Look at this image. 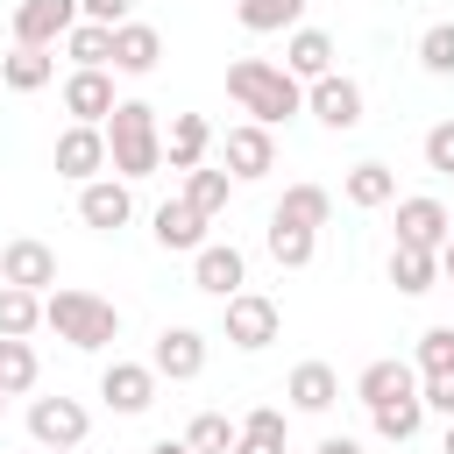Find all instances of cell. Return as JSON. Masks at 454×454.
Segmentation results:
<instances>
[{"mask_svg": "<svg viewBox=\"0 0 454 454\" xmlns=\"http://www.w3.org/2000/svg\"><path fill=\"white\" fill-rule=\"evenodd\" d=\"M227 99H234L255 128H284L291 114H305V85H298L284 64H270V57H234V64H227Z\"/></svg>", "mask_w": 454, "mask_h": 454, "instance_id": "obj_1", "label": "cell"}, {"mask_svg": "<svg viewBox=\"0 0 454 454\" xmlns=\"http://www.w3.org/2000/svg\"><path fill=\"white\" fill-rule=\"evenodd\" d=\"M106 170H114L121 184L163 170V121H156L149 99H121V106L106 114Z\"/></svg>", "mask_w": 454, "mask_h": 454, "instance_id": "obj_2", "label": "cell"}, {"mask_svg": "<svg viewBox=\"0 0 454 454\" xmlns=\"http://www.w3.org/2000/svg\"><path fill=\"white\" fill-rule=\"evenodd\" d=\"M43 326L64 340V348H106V340H121V312L99 298V291H78V284H57L50 298H43Z\"/></svg>", "mask_w": 454, "mask_h": 454, "instance_id": "obj_3", "label": "cell"}, {"mask_svg": "<svg viewBox=\"0 0 454 454\" xmlns=\"http://www.w3.org/2000/svg\"><path fill=\"white\" fill-rule=\"evenodd\" d=\"M277 333H284L277 298H262V291H234V298H227V340H234L241 355H262Z\"/></svg>", "mask_w": 454, "mask_h": 454, "instance_id": "obj_4", "label": "cell"}, {"mask_svg": "<svg viewBox=\"0 0 454 454\" xmlns=\"http://www.w3.org/2000/svg\"><path fill=\"white\" fill-rule=\"evenodd\" d=\"M305 114H312L319 128H333V135H355V128H362V85L340 78V71H326V78L305 85Z\"/></svg>", "mask_w": 454, "mask_h": 454, "instance_id": "obj_5", "label": "cell"}, {"mask_svg": "<svg viewBox=\"0 0 454 454\" xmlns=\"http://www.w3.org/2000/svg\"><path fill=\"white\" fill-rule=\"evenodd\" d=\"M92 433V411L78 397H28V440L35 447H78Z\"/></svg>", "mask_w": 454, "mask_h": 454, "instance_id": "obj_6", "label": "cell"}, {"mask_svg": "<svg viewBox=\"0 0 454 454\" xmlns=\"http://www.w3.org/2000/svg\"><path fill=\"white\" fill-rule=\"evenodd\" d=\"M192 284L206 291V298H234V291H248V255L234 248V241H206L199 255H192Z\"/></svg>", "mask_w": 454, "mask_h": 454, "instance_id": "obj_7", "label": "cell"}, {"mask_svg": "<svg viewBox=\"0 0 454 454\" xmlns=\"http://www.w3.org/2000/svg\"><path fill=\"white\" fill-rule=\"evenodd\" d=\"M78 28V0H21L14 7V43L21 50H50Z\"/></svg>", "mask_w": 454, "mask_h": 454, "instance_id": "obj_8", "label": "cell"}, {"mask_svg": "<svg viewBox=\"0 0 454 454\" xmlns=\"http://www.w3.org/2000/svg\"><path fill=\"white\" fill-rule=\"evenodd\" d=\"M0 284L50 298V291H57V248H43V241H7V248H0Z\"/></svg>", "mask_w": 454, "mask_h": 454, "instance_id": "obj_9", "label": "cell"}, {"mask_svg": "<svg viewBox=\"0 0 454 454\" xmlns=\"http://www.w3.org/2000/svg\"><path fill=\"white\" fill-rule=\"evenodd\" d=\"M149 369H156V383H163V376H170V383H192V376L206 369V333H199V326H163L156 348H149Z\"/></svg>", "mask_w": 454, "mask_h": 454, "instance_id": "obj_10", "label": "cell"}, {"mask_svg": "<svg viewBox=\"0 0 454 454\" xmlns=\"http://www.w3.org/2000/svg\"><path fill=\"white\" fill-rule=\"evenodd\" d=\"M99 397H106V411L135 419V411L156 404V369H149V362H106V369H99Z\"/></svg>", "mask_w": 454, "mask_h": 454, "instance_id": "obj_11", "label": "cell"}, {"mask_svg": "<svg viewBox=\"0 0 454 454\" xmlns=\"http://www.w3.org/2000/svg\"><path fill=\"white\" fill-rule=\"evenodd\" d=\"M106 170V128H64L57 135V177H71V184H92Z\"/></svg>", "mask_w": 454, "mask_h": 454, "instance_id": "obj_12", "label": "cell"}, {"mask_svg": "<svg viewBox=\"0 0 454 454\" xmlns=\"http://www.w3.org/2000/svg\"><path fill=\"white\" fill-rule=\"evenodd\" d=\"M270 170H277V142H270V128H255V121L227 128V177H234V184H255V177H270Z\"/></svg>", "mask_w": 454, "mask_h": 454, "instance_id": "obj_13", "label": "cell"}, {"mask_svg": "<svg viewBox=\"0 0 454 454\" xmlns=\"http://www.w3.org/2000/svg\"><path fill=\"white\" fill-rule=\"evenodd\" d=\"M78 220L99 227V234H114V227L135 220V192L121 177H92V184H78Z\"/></svg>", "mask_w": 454, "mask_h": 454, "instance_id": "obj_14", "label": "cell"}, {"mask_svg": "<svg viewBox=\"0 0 454 454\" xmlns=\"http://www.w3.org/2000/svg\"><path fill=\"white\" fill-rule=\"evenodd\" d=\"M114 106H121V99H114V78H106V71H71V78H64V114H71L78 128H106Z\"/></svg>", "mask_w": 454, "mask_h": 454, "instance_id": "obj_15", "label": "cell"}, {"mask_svg": "<svg viewBox=\"0 0 454 454\" xmlns=\"http://www.w3.org/2000/svg\"><path fill=\"white\" fill-rule=\"evenodd\" d=\"M447 234H454V213H447L440 199H397V241H404V248H433V255H440Z\"/></svg>", "mask_w": 454, "mask_h": 454, "instance_id": "obj_16", "label": "cell"}, {"mask_svg": "<svg viewBox=\"0 0 454 454\" xmlns=\"http://www.w3.org/2000/svg\"><path fill=\"white\" fill-rule=\"evenodd\" d=\"M156 64H163V35L149 21H121L114 28V71L121 78H149Z\"/></svg>", "mask_w": 454, "mask_h": 454, "instance_id": "obj_17", "label": "cell"}, {"mask_svg": "<svg viewBox=\"0 0 454 454\" xmlns=\"http://www.w3.org/2000/svg\"><path fill=\"white\" fill-rule=\"evenodd\" d=\"M206 149H213V121H206V114H170V128H163V163H170V170H199Z\"/></svg>", "mask_w": 454, "mask_h": 454, "instance_id": "obj_18", "label": "cell"}, {"mask_svg": "<svg viewBox=\"0 0 454 454\" xmlns=\"http://www.w3.org/2000/svg\"><path fill=\"white\" fill-rule=\"evenodd\" d=\"M355 397L376 411V404H390V397H419V369L411 362H397V355H383V362H369L362 376H355Z\"/></svg>", "mask_w": 454, "mask_h": 454, "instance_id": "obj_19", "label": "cell"}, {"mask_svg": "<svg viewBox=\"0 0 454 454\" xmlns=\"http://www.w3.org/2000/svg\"><path fill=\"white\" fill-rule=\"evenodd\" d=\"M234 454H291V419L277 404H255L241 426H234Z\"/></svg>", "mask_w": 454, "mask_h": 454, "instance_id": "obj_20", "label": "cell"}, {"mask_svg": "<svg viewBox=\"0 0 454 454\" xmlns=\"http://www.w3.org/2000/svg\"><path fill=\"white\" fill-rule=\"evenodd\" d=\"M284 71H291L298 85L326 78V71H333V35H326V28H291V43H284Z\"/></svg>", "mask_w": 454, "mask_h": 454, "instance_id": "obj_21", "label": "cell"}, {"mask_svg": "<svg viewBox=\"0 0 454 454\" xmlns=\"http://www.w3.org/2000/svg\"><path fill=\"white\" fill-rule=\"evenodd\" d=\"M149 227H156V241L177 248V255H199V248H206V213H192L184 199H163Z\"/></svg>", "mask_w": 454, "mask_h": 454, "instance_id": "obj_22", "label": "cell"}, {"mask_svg": "<svg viewBox=\"0 0 454 454\" xmlns=\"http://www.w3.org/2000/svg\"><path fill=\"white\" fill-rule=\"evenodd\" d=\"M284 397H291V411H333L340 404V376L326 362H298L291 383H284Z\"/></svg>", "mask_w": 454, "mask_h": 454, "instance_id": "obj_23", "label": "cell"}, {"mask_svg": "<svg viewBox=\"0 0 454 454\" xmlns=\"http://www.w3.org/2000/svg\"><path fill=\"white\" fill-rule=\"evenodd\" d=\"M340 199L362 206V213H376V206L397 199V170H390V163H355V170L340 177Z\"/></svg>", "mask_w": 454, "mask_h": 454, "instance_id": "obj_24", "label": "cell"}, {"mask_svg": "<svg viewBox=\"0 0 454 454\" xmlns=\"http://www.w3.org/2000/svg\"><path fill=\"white\" fill-rule=\"evenodd\" d=\"M50 78H57V57H50V50H21V43H14V50L0 57V85H7V92H43Z\"/></svg>", "mask_w": 454, "mask_h": 454, "instance_id": "obj_25", "label": "cell"}, {"mask_svg": "<svg viewBox=\"0 0 454 454\" xmlns=\"http://www.w3.org/2000/svg\"><path fill=\"white\" fill-rule=\"evenodd\" d=\"M277 220H291V227H326L333 220V192L326 184H284V199H277Z\"/></svg>", "mask_w": 454, "mask_h": 454, "instance_id": "obj_26", "label": "cell"}, {"mask_svg": "<svg viewBox=\"0 0 454 454\" xmlns=\"http://www.w3.org/2000/svg\"><path fill=\"white\" fill-rule=\"evenodd\" d=\"M390 284H397L404 298H426V291L440 284V255H433V248H404V241H397V248H390Z\"/></svg>", "mask_w": 454, "mask_h": 454, "instance_id": "obj_27", "label": "cell"}, {"mask_svg": "<svg viewBox=\"0 0 454 454\" xmlns=\"http://www.w3.org/2000/svg\"><path fill=\"white\" fill-rule=\"evenodd\" d=\"M262 248H270V262H277V270H305V262H312V248H319V234H312V227H291V220H277V213H270Z\"/></svg>", "mask_w": 454, "mask_h": 454, "instance_id": "obj_28", "label": "cell"}, {"mask_svg": "<svg viewBox=\"0 0 454 454\" xmlns=\"http://www.w3.org/2000/svg\"><path fill=\"white\" fill-rule=\"evenodd\" d=\"M227 199H234V177H227V170H206V163L184 170V206H192V213L213 220V213H227Z\"/></svg>", "mask_w": 454, "mask_h": 454, "instance_id": "obj_29", "label": "cell"}, {"mask_svg": "<svg viewBox=\"0 0 454 454\" xmlns=\"http://www.w3.org/2000/svg\"><path fill=\"white\" fill-rule=\"evenodd\" d=\"M35 326H43V298H35V291L0 284V340H28Z\"/></svg>", "mask_w": 454, "mask_h": 454, "instance_id": "obj_30", "label": "cell"}, {"mask_svg": "<svg viewBox=\"0 0 454 454\" xmlns=\"http://www.w3.org/2000/svg\"><path fill=\"white\" fill-rule=\"evenodd\" d=\"M248 35H277V28H298L305 21V0H241L234 7Z\"/></svg>", "mask_w": 454, "mask_h": 454, "instance_id": "obj_31", "label": "cell"}, {"mask_svg": "<svg viewBox=\"0 0 454 454\" xmlns=\"http://www.w3.org/2000/svg\"><path fill=\"white\" fill-rule=\"evenodd\" d=\"M369 426H376V440H397V447H404V440L426 426V404H419V397H390V404L369 411Z\"/></svg>", "mask_w": 454, "mask_h": 454, "instance_id": "obj_32", "label": "cell"}, {"mask_svg": "<svg viewBox=\"0 0 454 454\" xmlns=\"http://www.w3.org/2000/svg\"><path fill=\"white\" fill-rule=\"evenodd\" d=\"M64 50H71V64H78V71H106V64H114V28L78 21V28L64 35Z\"/></svg>", "mask_w": 454, "mask_h": 454, "instance_id": "obj_33", "label": "cell"}, {"mask_svg": "<svg viewBox=\"0 0 454 454\" xmlns=\"http://www.w3.org/2000/svg\"><path fill=\"white\" fill-rule=\"evenodd\" d=\"M35 348L28 340H0V397H21V390H35Z\"/></svg>", "mask_w": 454, "mask_h": 454, "instance_id": "obj_34", "label": "cell"}, {"mask_svg": "<svg viewBox=\"0 0 454 454\" xmlns=\"http://www.w3.org/2000/svg\"><path fill=\"white\" fill-rule=\"evenodd\" d=\"M411 369H419V376H454V326H426Z\"/></svg>", "mask_w": 454, "mask_h": 454, "instance_id": "obj_35", "label": "cell"}, {"mask_svg": "<svg viewBox=\"0 0 454 454\" xmlns=\"http://www.w3.org/2000/svg\"><path fill=\"white\" fill-rule=\"evenodd\" d=\"M184 447H192V454H234V426H227L220 411H199V419L184 426Z\"/></svg>", "mask_w": 454, "mask_h": 454, "instance_id": "obj_36", "label": "cell"}, {"mask_svg": "<svg viewBox=\"0 0 454 454\" xmlns=\"http://www.w3.org/2000/svg\"><path fill=\"white\" fill-rule=\"evenodd\" d=\"M419 64H426L433 78H454V21H433V28L419 35Z\"/></svg>", "mask_w": 454, "mask_h": 454, "instance_id": "obj_37", "label": "cell"}, {"mask_svg": "<svg viewBox=\"0 0 454 454\" xmlns=\"http://www.w3.org/2000/svg\"><path fill=\"white\" fill-rule=\"evenodd\" d=\"M419 156H426V170H433V177H454V121H440V128H426V142H419Z\"/></svg>", "mask_w": 454, "mask_h": 454, "instance_id": "obj_38", "label": "cell"}, {"mask_svg": "<svg viewBox=\"0 0 454 454\" xmlns=\"http://www.w3.org/2000/svg\"><path fill=\"white\" fill-rule=\"evenodd\" d=\"M419 404L440 411V419H454V376H419Z\"/></svg>", "mask_w": 454, "mask_h": 454, "instance_id": "obj_39", "label": "cell"}, {"mask_svg": "<svg viewBox=\"0 0 454 454\" xmlns=\"http://www.w3.org/2000/svg\"><path fill=\"white\" fill-rule=\"evenodd\" d=\"M128 7H135V0H78V21H92V28H121Z\"/></svg>", "mask_w": 454, "mask_h": 454, "instance_id": "obj_40", "label": "cell"}, {"mask_svg": "<svg viewBox=\"0 0 454 454\" xmlns=\"http://www.w3.org/2000/svg\"><path fill=\"white\" fill-rule=\"evenodd\" d=\"M312 454H362V440H348V433H326Z\"/></svg>", "mask_w": 454, "mask_h": 454, "instance_id": "obj_41", "label": "cell"}, {"mask_svg": "<svg viewBox=\"0 0 454 454\" xmlns=\"http://www.w3.org/2000/svg\"><path fill=\"white\" fill-rule=\"evenodd\" d=\"M440 277H447V284H454V234H447V241H440Z\"/></svg>", "mask_w": 454, "mask_h": 454, "instance_id": "obj_42", "label": "cell"}, {"mask_svg": "<svg viewBox=\"0 0 454 454\" xmlns=\"http://www.w3.org/2000/svg\"><path fill=\"white\" fill-rule=\"evenodd\" d=\"M149 454H192V447H184V440H156Z\"/></svg>", "mask_w": 454, "mask_h": 454, "instance_id": "obj_43", "label": "cell"}, {"mask_svg": "<svg viewBox=\"0 0 454 454\" xmlns=\"http://www.w3.org/2000/svg\"><path fill=\"white\" fill-rule=\"evenodd\" d=\"M43 454H78V447H43Z\"/></svg>", "mask_w": 454, "mask_h": 454, "instance_id": "obj_44", "label": "cell"}, {"mask_svg": "<svg viewBox=\"0 0 454 454\" xmlns=\"http://www.w3.org/2000/svg\"><path fill=\"white\" fill-rule=\"evenodd\" d=\"M447 454H454V419H447Z\"/></svg>", "mask_w": 454, "mask_h": 454, "instance_id": "obj_45", "label": "cell"}, {"mask_svg": "<svg viewBox=\"0 0 454 454\" xmlns=\"http://www.w3.org/2000/svg\"><path fill=\"white\" fill-rule=\"evenodd\" d=\"M0 404H7V397H0Z\"/></svg>", "mask_w": 454, "mask_h": 454, "instance_id": "obj_46", "label": "cell"}]
</instances>
